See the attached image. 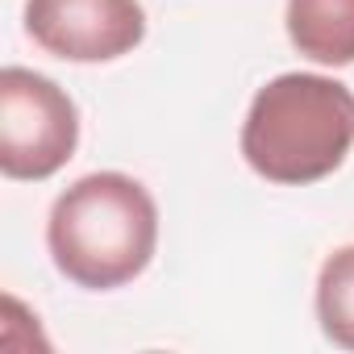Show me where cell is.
Here are the masks:
<instances>
[{
	"instance_id": "cell-1",
	"label": "cell",
	"mask_w": 354,
	"mask_h": 354,
	"mask_svg": "<svg viewBox=\"0 0 354 354\" xmlns=\"http://www.w3.org/2000/svg\"><path fill=\"white\" fill-rule=\"evenodd\" d=\"M46 246L75 288L113 292L138 279L158 246V209L125 171H92L50 205Z\"/></svg>"
},
{
	"instance_id": "cell-2",
	"label": "cell",
	"mask_w": 354,
	"mask_h": 354,
	"mask_svg": "<svg viewBox=\"0 0 354 354\" xmlns=\"http://www.w3.org/2000/svg\"><path fill=\"white\" fill-rule=\"evenodd\" d=\"M354 146V92L329 75L288 71L254 92L242 158L267 184L304 188L333 175Z\"/></svg>"
},
{
	"instance_id": "cell-3",
	"label": "cell",
	"mask_w": 354,
	"mask_h": 354,
	"mask_svg": "<svg viewBox=\"0 0 354 354\" xmlns=\"http://www.w3.org/2000/svg\"><path fill=\"white\" fill-rule=\"evenodd\" d=\"M75 146L80 109L50 75L0 71V171L9 180H50L75 158Z\"/></svg>"
},
{
	"instance_id": "cell-4",
	"label": "cell",
	"mask_w": 354,
	"mask_h": 354,
	"mask_svg": "<svg viewBox=\"0 0 354 354\" xmlns=\"http://www.w3.org/2000/svg\"><path fill=\"white\" fill-rule=\"evenodd\" d=\"M26 34L67 63H113L142 46L146 13L138 0H26Z\"/></svg>"
},
{
	"instance_id": "cell-5",
	"label": "cell",
	"mask_w": 354,
	"mask_h": 354,
	"mask_svg": "<svg viewBox=\"0 0 354 354\" xmlns=\"http://www.w3.org/2000/svg\"><path fill=\"white\" fill-rule=\"evenodd\" d=\"M288 38L321 67L354 63V0H288Z\"/></svg>"
},
{
	"instance_id": "cell-6",
	"label": "cell",
	"mask_w": 354,
	"mask_h": 354,
	"mask_svg": "<svg viewBox=\"0 0 354 354\" xmlns=\"http://www.w3.org/2000/svg\"><path fill=\"white\" fill-rule=\"evenodd\" d=\"M317 321L321 333L342 346L354 350V242L337 246L317 275Z\"/></svg>"
}]
</instances>
